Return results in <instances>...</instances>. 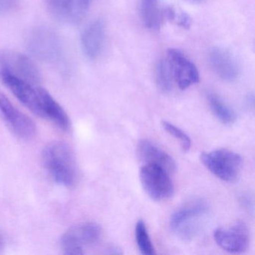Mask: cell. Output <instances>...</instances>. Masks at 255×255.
Here are the masks:
<instances>
[{
	"instance_id": "7402d4cb",
	"label": "cell",
	"mask_w": 255,
	"mask_h": 255,
	"mask_svg": "<svg viewBox=\"0 0 255 255\" xmlns=\"http://www.w3.org/2000/svg\"><path fill=\"white\" fill-rule=\"evenodd\" d=\"M20 0H0V14H7L14 11L18 6Z\"/></svg>"
},
{
	"instance_id": "52a82bcc",
	"label": "cell",
	"mask_w": 255,
	"mask_h": 255,
	"mask_svg": "<svg viewBox=\"0 0 255 255\" xmlns=\"http://www.w3.org/2000/svg\"><path fill=\"white\" fill-rule=\"evenodd\" d=\"M164 59L168 65L173 82L177 84L180 90H186L199 82L198 70L183 52L177 49H170Z\"/></svg>"
},
{
	"instance_id": "8992f818",
	"label": "cell",
	"mask_w": 255,
	"mask_h": 255,
	"mask_svg": "<svg viewBox=\"0 0 255 255\" xmlns=\"http://www.w3.org/2000/svg\"><path fill=\"white\" fill-rule=\"evenodd\" d=\"M0 70L34 86L41 83V74L35 63L28 56L14 50H0Z\"/></svg>"
},
{
	"instance_id": "2e32d148",
	"label": "cell",
	"mask_w": 255,
	"mask_h": 255,
	"mask_svg": "<svg viewBox=\"0 0 255 255\" xmlns=\"http://www.w3.org/2000/svg\"><path fill=\"white\" fill-rule=\"evenodd\" d=\"M106 38V28L104 21L96 20L89 23L81 36V47L86 57L95 59L101 54Z\"/></svg>"
},
{
	"instance_id": "d6986e66",
	"label": "cell",
	"mask_w": 255,
	"mask_h": 255,
	"mask_svg": "<svg viewBox=\"0 0 255 255\" xmlns=\"http://www.w3.org/2000/svg\"><path fill=\"white\" fill-rule=\"evenodd\" d=\"M135 239L137 246L140 252L145 255H152L155 254V249L150 240V235L145 223L142 220H139L135 227Z\"/></svg>"
},
{
	"instance_id": "5bb4252c",
	"label": "cell",
	"mask_w": 255,
	"mask_h": 255,
	"mask_svg": "<svg viewBox=\"0 0 255 255\" xmlns=\"http://www.w3.org/2000/svg\"><path fill=\"white\" fill-rule=\"evenodd\" d=\"M138 159L144 165H154L166 170L169 174L176 171L174 159L160 147L149 141L143 139L139 141L137 147Z\"/></svg>"
},
{
	"instance_id": "603a6c76",
	"label": "cell",
	"mask_w": 255,
	"mask_h": 255,
	"mask_svg": "<svg viewBox=\"0 0 255 255\" xmlns=\"http://www.w3.org/2000/svg\"><path fill=\"white\" fill-rule=\"evenodd\" d=\"M240 202L241 206L244 207L249 213L254 212V200L253 198L249 194H243L240 196Z\"/></svg>"
},
{
	"instance_id": "7a4b0ae2",
	"label": "cell",
	"mask_w": 255,
	"mask_h": 255,
	"mask_svg": "<svg viewBox=\"0 0 255 255\" xmlns=\"http://www.w3.org/2000/svg\"><path fill=\"white\" fill-rule=\"evenodd\" d=\"M207 213L208 206L202 200H194L186 203L171 216V229L183 240H191L199 232Z\"/></svg>"
},
{
	"instance_id": "7c38bea8",
	"label": "cell",
	"mask_w": 255,
	"mask_h": 255,
	"mask_svg": "<svg viewBox=\"0 0 255 255\" xmlns=\"http://www.w3.org/2000/svg\"><path fill=\"white\" fill-rule=\"evenodd\" d=\"M0 81L34 114L41 117L38 87L0 70Z\"/></svg>"
},
{
	"instance_id": "44dd1931",
	"label": "cell",
	"mask_w": 255,
	"mask_h": 255,
	"mask_svg": "<svg viewBox=\"0 0 255 255\" xmlns=\"http://www.w3.org/2000/svg\"><path fill=\"white\" fill-rule=\"evenodd\" d=\"M162 125L163 129L169 135L174 137L176 140L179 141L180 147H181L183 151L187 152L190 149L191 145H192V140L184 131L182 130L178 127L175 126V125L166 122V121L162 122Z\"/></svg>"
},
{
	"instance_id": "6da1fadb",
	"label": "cell",
	"mask_w": 255,
	"mask_h": 255,
	"mask_svg": "<svg viewBox=\"0 0 255 255\" xmlns=\"http://www.w3.org/2000/svg\"><path fill=\"white\" fill-rule=\"evenodd\" d=\"M43 163L52 178L65 186H71L77 177L74 152L63 141L48 143L42 150Z\"/></svg>"
},
{
	"instance_id": "ac0fdd59",
	"label": "cell",
	"mask_w": 255,
	"mask_h": 255,
	"mask_svg": "<svg viewBox=\"0 0 255 255\" xmlns=\"http://www.w3.org/2000/svg\"><path fill=\"white\" fill-rule=\"evenodd\" d=\"M210 110L214 116L224 125H232L237 120L235 112L225 104L216 94H209L207 97Z\"/></svg>"
},
{
	"instance_id": "cb8c5ba5",
	"label": "cell",
	"mask_w": 255,
	"mask_h": 255,
	"mask_svg": "<svg viewBox=\"0 0 255 255\" xmlns=\"http://www.w3.org/2000/svg\"><path fill=\"white\" fill-rule=\"evenodd\" d=\"M4 245H5V238L3 234L0 232V250L3 248Z\"/></svg>"
},
{
	"instance_id": "30bf717a",
	"label": "cell",
	"mask_w": 255,
	"mask_h": 255,
	"mask_svg": "<svg viewBox=\"0 0 255 255\" xmlns=\"http://www.w3.org/2000/svg\"><path fill=\"white\" fill-rule=\"evenodd\" d=\"M90 0H47V8L59 22L68 24L80 23L89 12Z\"/></svg>"
},
{
	"instance_id": "5b68a950",
	"label": "cell",
	"mask_w": 255,
	"mask_h": 255,
	"mask_svg": "<svg viewBox=\"0 0 255 255\" xmlns=\"http://www.w3.org/2000/svg\"><path fill=\"white\" fill-rule=\"evenodd\" d=\"M139 179L144 192L154 201H162L172 196L174 184L171 174L161 167L144 165L139 171Z\"/></svg>"
},
{
	"instance_id": "277c9868",
	"label": "cell",
	"mask_w": 255,
	"mask_h": 255,
	"mask_svg": "<svg viewBox=\"0 0 255 255\" xmlns=\"http://www.w3.org/2000/svg\"><path fill=\"white\" fill-rule=\"evenodd\" d=\"M101 235L102 229L98 224H78L71 227L61 237V249L65 255H83V247L98 243Z\"/></svg>"
},
{
	"instance_id": "9c48e42d",
	"label": "cell",
	"mask_w": 255,
	"mask_h": 255,
	"mask_svg": "<svg viewBox=\"0 0 255 255\" xmlns=\"http://www.w3.org/2000/svg\"><path fill=\"white\" fill-rule=\"evenodd\" d=\"M26 44L29 51L42 60H54L60 54L59 38L53 31L47 28H35L31 31Z\"/></svg>"
},
{
	"instance_id": "ba28073f",
	"label": "cell",
	"mask_w": 255,
	"mask_h": 255,
	"mask_svg": "<svg viewBox=\"0 0 255 255\" xmlns=\"http://www.w3.org/2000/svg\"><path fill=\"white\" fill-rule=\"evenodd\" d=\"M0 116L14 134L23 139H30L36 132L35 122L16 108L0 91Z\"/></svg>"
},
{
	"instance_id": "ffe728a7",
	"label": "cell",
	"mask_w": 255,
	"mask_h": 255,
	"mask_svg": "<svg viewBox=\"0 0 255 255\" xmlns=\"http://www.w3.org/2000/svg\"><path fill=\"white\" fill-rule=\"evenodd\" d=\"M156 82L159 89L163 92H169L172 89L174 82L164 58H162L158 64Z\"/></svg>"
},
{
	"instance_id": "3957f363",
	"label": "cell",
	"mask_w": 255,
	"mask_h": 255,
	"mask_svg": "<svg viewBox=\"0 0 255 255\" xmlns=\"http://www.w3.org/2000/svg\"><path fill=\"white\" fill-rule=\"evenodd\" d=\"M200 159L212 174L223 181L233 182L237 180L243 167L241 156L227 149L204 152Z\"/></svg>"
},
{
	"instance_id": "8fae6325",
	"label": "cell",
	"mask_w": 255,
	"mask_h": 255,
	"mask_svg": "<svg viewBox=\"0 0 255 255\" xmlns=\"http://www.w3.org/2000/svg\"><path fill=\"white\" fill-rule=\"evenodd\" d=\"M215 241L230 253H243L250 243V234L246 223L238 222L228 228H217L214 232Z\"/></svg>"
},
{
	"instance_id": "e0dca14e",
	"label": "cell",
	"mask_w": 255,
	"mask_h": 255,
	"mask_svg": "<svg viewBox=\"0 0 255 255\" xmlns=\"http://www.w3.org/2000/svg\"><path fill=\"white\" fill-rule=\"evenodd\" d=\"M139 13L147 29H159L165 19V8H162L159 0H140Z\"/></svg>"
},
{
	"instance_id": "9a60e30c",
	"label": "cell",
	"mask_w": 255,
	"mask_h": 255,
	"mask_svg": "<svg viewBox=\"0 0 255 255\" xmlns=\"http://www.w3.org/2000/svg\"><path fill=\"white\" fill-rule=\"evenodd\" d=\"M209 60L215 74L224 81L233 82L238 78L240 68L228 50L220 47L213 49L209 54Z\"/></svg>"
},
{
	"instance_id": "d4e9b609",
	"label": "cell",
	"mask_w": 255,
	"mask_h": 255,
	"mask_svg": "<svg viewBox=\"0 0 255 255\" xmlns=\"http://www.w3.org/2000/svg\"><path fill=\"white\" fill-rule=\"evenodd\" d=\"M186 1L191 2V3L197 4L201 3V2H204V0H186Z\"/></svg>"
},
{
	"instance_id": "4fadbf2b",
	"label": "cell",
	"mask_w": 255,
	"mask_h": 255,
	"mask_svg": "<svg viewBox=\"0 0 255 255\" xmlns=\"http://www.w3.org/2000/svg\"><path fill=\"white\" fill-rule=\"evenodd\" d=\"M41 117L48 119L62 130L68 131L71 123L62 106L44 88L38 87Z\"/></svg>"
}]
</instances>
